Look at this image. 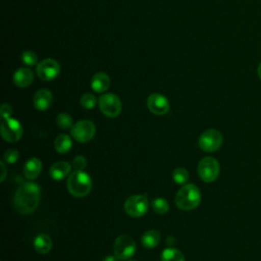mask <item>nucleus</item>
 <instances>
[{
	"instance_id": "1",
	"label": "nucleus",
	"mask_w": 261,
	"mask_h": 261,
	"mask_svg": "<svg viewBox=\"0 0 261 261\" xmlns=\"http://www.w3.org/2000/svg\"><path fill=\"white\" fill-rule=\"evenodd\" d=\"M41 191L36 182L28 181L16 190L13 205L15 210L21 214H30L36 210L40 202Z\"/></svg>"
},
{
	"instance_id": "2",
	"label": "nucleus",
	"mask_w": 261,
	"mask_h": 261,
	"mask_svg": "<svg viewBox=\"0 0 261 261\" xmlns=\"http://www.w3.org/2000/svg\"><path fill=\"white\" fill-rule=\"evenodd\" d=\"M175 205L181 210H193L201 202V192L193 184L182 186L175 195Z\"/></svg>"
},
{
	"instance_id": "3",
	"label": "nucleus",
	"mask_w": 261,
	"mask_h": 261,
	"mask_svg": "<svg viewBox=\"0 0 261 261\" xmlns=\"http://www.w3.org/2000/svg\"><path fill=\"white\" fill-rule=\"evenodd\" d=\"M67 189L74 197H85L92 189V179L84 170H74L67 178Z\"/></svg>"
},
{
	"instance_id": "4",
	"label": "nucleus",
	"mask_w": 261,
	"mask_h": 261,
	"mask_svg": "<svg viewBox=\"0 0 261 261\" xmlns=\"http://www.w3.org/2000/svg\"><path fill=\"white\" fill-rule=\"evenodd\" d=\"M220 172L218 161L213 157H205L198 164V174L205 182L214 181Z\"/></svg>"
},
{
	"instance_id": "5",
	"label": "nucleus",
	"mask_w": 261,
	"mask_h": 261,
	"mask_svg": "<svg viewBox=\"0 0 261 261\" xmlns=\"http://www.w3.org/2000/svg\"><path fill=\"white\" fill-rule=\"evenodd\" d=\"M113 252L118 259L127 260L136 253V243L129 236L121 234L114 241Z\"/></svg>"
},
{
	"instance_id": "6",
	"label": "nucleus",
	"mask_w": 261,
	"mask_h": 261,
	"mask_svg": "<svg viewBox=\"0 0 261 261\" xmlns=\"http://www.w3.org/2000/svg\"><path fill=\"white\" fill-rule=\"evenodd\" d=\"M222 135L213 128L206 129L199 138V147L208 153L217 151L222 145Z\"/></svg>"
},
{
	"instance_id": "7",
	"label": "nucleus",
	"mask_w": 261,
	"mask_h": 261,
	"mask_svg": "<svg viewBox=\"0 0 261 261\" xmlns=\"http://www.w3.org/2000/svg\"><path fill=\"white\" fill-rule=\"evenodd\" d=\"M98 103L102 113L108 117H116L121 112V102L115 94L107 93L102 95Z\"/></svg>"
},
{
	"instance_id": "8",
	"label": "nucleus",
	"mask_w": 261,
	"mask_h": 261,
	"mask_svg": "<svg viewBox=\"0 0 261 261\" xmlns=\"http://www.w3.org/2000/svg\"><path fill=\"white\" fill-rule=\"evenodd\" d=\"M96 134V126L90 120H81L73 124L70 128L71 137L80 142V143H87L93 139Z\"/></svg>"
},
{
	"instance_id": "9",
	"label": "nucleus",
	"mask_w": 261,
	"mask_h": 261,
	"mask_svg": "<svg viewBox=\"0 0 261 261\" xmlns=\"http://www.w3.org/2000/svg\"><path fill=\"white\" fill-rule=\"evenodd\" d=\"M125 212L132 217H141L148 211V200L145 195H133L125 200Z\"/></svg>"
},
{
	"instance_id": "10",
	"label": "nucleus",
	"mask_w": 261,
	"mask_h": 261,
	"mask_svg": "<svg viewBox=\"0 0 261 261\" xmlns=\"http://www.w3.org/2000/svg\"><path fill=\"white\" fill-rule=\"evenodd\" d=\"M1 136L10 143L17 142L22 136V126L18 120L14 118H4L1 122Z\"/></svg>"
},
{
	"instance_id": "11",
	"label": "nucleus",
	"mask_w": 261,
	"mask_h": 261,
	"mask_svg": "<svg viewBox=\"0 0 261 261\" xmlns=\"http://www.w3.org/2000/svg\"><path fill=\"white\" fill-rule=\"evenodd\" d=\"M60 71L59 63L51 58L44 59L37 66V74L43 81L54 80Z\"/></svg>"
},
{
	"instance_id": "12",
	"label": "nucleus",
	"mask_w": 261,
	"mask_h": 261,
	"mask_svg": "<svg viewBox=\"0 0 261 261\" xmlns=\"http://www.w3.org/2000/svg\"><path fill=\"white\" fill-rule=\"evenodd\" d=\"M147 107L152 113L156 115H163L169 110V102L165 96L154 93L148 97Z\"/></svg>"
},
{
	"instance_id": "13",
	"label": "nucleus",
	"mask_w": 261,
	"mask_h": 261,
	"mask_svg": "<svg viewBox=\"0 0 261 261\" xmlns=\"http://www.w3.org/2000/svg\"><path fill=\"white\" fill-rule=\"evenodd\" d=\"M52 101H53L52 93L46 89L37 91L33 98V103H34L35 108L40 111L47 110L51 106Z\"/></svg>"
},
{
	"instance_id": "14",
	"label": "nucleus",
	"mask_w": 261,
	"mask_h": 261,
	"mask_svg": "<svg viewBox=\"0 0 261 261\" xmlns=\"http://www.w3.org/2000/svg\"><path fill=\"white\" fill-rule=\"evenodd\" d=\"M42 170V162L37 157L30 158L23 167V174L28 179H35Z\"/></svg>"
},
{
	"instance_id": "15",
	"label": "nucleus",
	"mask_w": 261,
	"mask_h": 261,
	"mask_svg": "<svg viewBox=\"0 0 261 261\" xmlns=\"http://www.w3.org/2000/svg\"><path fill=\"white\" fill-rule=\"evenodd\" d=\"M71 169V165L66 162V161H59L54 163L50 169H49V174L50 176L55 179V180H61L63 179L65 176L68 175V173L70 172Z\"/></svg>"
},
{
	"instance_id": "16",
	"label": "nucleus",
	"mask_w": 261,
	"mask_h": 261,
	"mask_svg": "<svg viewBox=\"0 0 261 261\" xmlns=\"http://www.w3.org/2000/svg\"><path fill=\"white\" fill-rule=\"evenodd\" d=\"M34 75L31 69L29 68H19L14 72L13 75V82L17 87L24 88L30 86L33 83Z\"/></svg>"
},
{
	"instance_id": "17",
	"label": "nucleus",
	"mask_w": 261,
	"mask_h": 261,
	"mask_svg": "<svg viewBox=\"0 0 261 261\" xmlns=\"http://www.w3.org/2000/svg\"><path fill=\"white\" fill-rule=\"evenodd\" d=\"M109 85H110V79L104 72H98L94 74L91 81V87L97 93L105 92L108 89Z\"/></svg>"
},
{
	"instance_id": "18",
	"label": "nucleus",
	"mask_w": 261,
	"mask_h": 261,
	"mask_svg": "<svg viewBox=\"0 0 261 261\" xmlns=\"http://www.w3.org/2000/svg\"><path fill=\"white\" fill-rule=\"evenodd\" d=\"M34 248L40 254L48 253L52 248L51 238L46 233L38 234L34 240Z\"/></svg>"
},
{
	"instance_id": "19",
	"label": "nucleus",
	"mask_w": 261,
	"mask_h": 261,
	"mask_svg": "<svg viewBox=\"0 0 261 261\" xmlns=\"http://www.w3.org/2000/svg\"><path fill=\"white\" fill-rule=\"evenodd\" d=\"M141 242L146 249H153L160 242V232L156 229L148 230L142 236Z\"/></svg>"
},
{
	"instance_id": "20",
	"label": "nucleus",
	"mask_w": 261,
	"mask_h": 261,
	"mask_svg": "<svg viewBox=\"0 0 261 261\" xmlns=\"http://www.w3.org/2000/svg\"><path fill=\"white\" fill-rule=\"evenodd\" d=\"M72 146V142L69 136L65 134H61L58 137H56L54 141V148L55 150L60 153V154H65L67 153Z\"/></svg>"
},
{
	"instance_id": "21",
	"label": "nucleus",
	"mask_w": 261,
	"mask_h": 261,
	"mask_svg": "<svg viewBox=\"0 0 261 261\" xmlns=\"http://www.w3.org/2000/svg\"><path fill=\"white\" fill-rule=\"evenodd\" d=\"M161 261H185V257L180 251L170 247L162 251Z\"/></svg>"
},
{
	"instance_id": "22",
	"label": "nucleus",
	"mask_w": 261,
	"mask_h": 261,
	"mask_svg": "<svg viewBox=\"0 0 261 261\" xmlns=\"http://www.w3.org/2000/svg\"><path fill=\"white\" fill-rule=\"evenodd\" d=\"M172 178L177 185H185L189 179V172L184 167H176L172 172Z\"/></svg>"
},
{
	"instance_id": "23",
	"label": "nucleus",
	"mask_w": 261,
	"mask_h": 261,
	"mask_svg": "<svg viewBox=\"0 0 261 261\" xmlns=\"http://www.w3.org/2000/svg\"><path fill=\"white\" fill-rule=\"evenodd\" d=\"M152 208L157 214H164L169 209V204L164 198H156L152 201Z\"/></svg>"
},
{
	"instance_id": "24",
	"label": "nucleus",
	"mask_w": 261,
	"mask_h": 261,
	"mask_svg": "<svg viewBox=\"0 0 261 261\" xmlns=\"http://www.w3.org/2000/svg\"><path fill=\"white\" fill-rule=\"evenodd\" d=\"M56 123L57 125L62 129H69L73 126L72 118L67 113H60L56 117Z\"/></svg>"
},
{
	"instance_id": "25",
	"label": "nucleus",
	"mask_w": 261,
	"mask_h": 261,
	"mask_svg": "<svg viewBox=\"0 0 261 261\" xmlns=\"http://www.w3.org/2000/svg\"><path fill=\"white\" fill-rule=\"evenodd\" d=\"M97 99L93 94L86 93L81 98V105L86 109H92L96 106Z\"/></svg>"
},
{
	"instance_id": "26",
	"label": "nucleus",
	"mask_w": 261,
	"mask_h": 261,
	"mask_svg": "<svg viewBox=\"0 0 261 261\" xmlns=\"http://www.w3.org/2000/svg\"><path fill=\"white\" fill-rule=\"evenodd\" d=\"M21 60L24 64L29 65V66H33L37 63L38 61V57H37V54L33 51H30V50H27L24 52H22L21 54Z\"/></svg>"
},
{
	"instance_id": "27",
	"label": "nucleus",
	"mask_w": 261,
	"mask_h": 261,
	"mask_svg": "<svg viewBox=\"0 0 261 261\" xmlns=\"http://www.w3.org/2000/svg\"><path fill=\"white\" fill-rule=\"evenodd\" d=\"M17 159H18V152L15 149H9L4 153V161L9 164L15 163Z\"/></svg>"
},
{
	"instance_id": "28",
	"label": "nucleus",
	"mask_w": 261,
	"mask_h": 261,
	"mask_svg": "<svg viewBox=\"0 0 261 261\" xmlns=\"http://www.w3.org/2000/svg\"><path fill=\"white\" fill-rule=\"evenodd\" d=\"M86 166H87V160L84 156L77 155L73 158L72 167L74 168V170H84Z\"/></svg>"
},
{
	"instance_id": "29",
	"label": "nucleus",
	"mask_w": 261,
	"mask_h": 261,
	"mask_svg": "<svg viewBox=\"0 0 261 261\" xmlns=\"http://www.w3.org/2000/svg\"><path fill=\"white\" fill-rule=\"evenodd\" d=\"M0 112H1L2 119H4V118H9V117L11 116L13 110H12V107H11L9 104L4 103V104L1 106V108H0Z\"/></svg>"
},
{
	"instance_id": "30",
	"label": "nucleus",
	"mask_w": 261,
	"mask_h": 261,
	"mask_svg": "<svg viewBox=\"0 0 261 261\" xmlns=\"http://www.w3.org/2000/svg\"><path fill=\"white\" fill-rule=\"evenodd\" d=\"M1 169H2V174H1V181H3L4 179H5V176H6V167H5V165H4V162L3 161H1Z\"/></svg>"
},
{
	"instance_id": "31",
	"label": "nucleus",
	"mask_w": 261,
	"mask_h": 261,
	"mask_svg": "<svg viewBox=\"0 0 261 261\" xmlns=\"http://www.w3.org/2000/svg\"><path fill=\"white\" fill-rule=\"evenodd\" d=\"M117 257L114 255V256H106L104 259H103V261H117Z\"/></svg>"
},
{
	"instance_id": "32",
	"label": "nucleus",
	"mask_w": 261,
	"mask_h": 261,
	"mask_svg": "<svg viewBox=\"0 0 261 261\" xmlns=\"http://www.w3.org/2000/svg\"><path fill=\"white\" fill-rule=\"evenodd\" d=\"M257 72H258V75H259V77H260V80H261V63H260V64H259V66H258Z\"/></svg>"
}]
</instances>
